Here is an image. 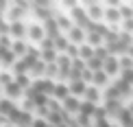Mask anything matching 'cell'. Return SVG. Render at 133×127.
Instances as JSON below:
<instances>
[{
  "label": "cell",
  "instance_id": "7402d4cb",
  "mask_svg": "<svg viewBox=\"0 0 133 127\" xmlns=\"http://www.w3.org/2000/svg\"><path fill=\"white\" fill-rule=\"evenodd\" d=\"M85 68L90 70V72H98V70H103V62H101V59H96V57H92V59H87V62H85Z\"/></svg>",
  "mask_w": 133,
  "mask_h": 127
},
{
  "label": "cell",
  "instance_id": "1f68e13d",
  "mask_svg": "<svg viewBox=\"0 0 133 127\" xmlns=\"http://www.w3.org/2000/svg\"><path fill=\"white\" fill-rule=\"evenodd\" d=\"M0 35H9V22L0 20Z\"/></svg>",
  "mask_w": 133,
  "mask_h": 127
},
{
  "label": "cell",
  "instance_id": "52a82bcc",
  "mask_svg": "<svg viewBox=\"0 0 133 127\" xmlns=\"http://www.w3.org/2000/svg\"><path fill=\"white\" fill-rule=\"evenodd\" d=\"M2 92L7 94L4 99H9V101H13V99H20L22 94H24V90H22V88L15 83V81H11L9 86H4V88H2Z\"/></svg>",
  "mask_w": 133,
  "mask_h": 127
},
{
  "label": "cell",
  "instance_id": "4fadbf2b",
  "mask_svg": "<svg viewBox=\"0 0 133 127\" xmlns=\"http://www.w3.org/2000/svg\"><path fill=\"white\" fill-rule=\"evenodd\" d=\"M103 18L109 22V26L118 24V22L122 20V18H120V13H118V9H105V11H103Z\"/></svg>",
  "mask_w": 133,
  "mask_h": 127
},
{
  "label": "cell",
  "instance_id": "83f0119b",
  "mask_svg": "<svg viewBox=\"0 0 133 127\" xmlns=\"http://www.w3.org/2000/svg\"><path fill=\"white\" fill-rule=\"evenodd\" d=\"M11 81H13V75H11L9 70H4V72H0V86H2V88H4V86H9Z\"/></svg>",
  "mask_w": 133,
  "mask_h": 127
},
{
  "label": "cell",
  "instance_id": "277c9868",
  "mask_svg": "<svg viewBox=\"0 0 133 127\" xmlns=\"http://www.w3.org/2000/svg\"><path fill=\"white\" fill-rule=\"evenodd\" d=\"M26 37H29L33 44H39L44 37H46V35H44L42 24H29V26H26Z\"/></svg>",
  "mask_w": 133,
  "mask_h": 127
},
{
  "label": "cell",
  "instance_id": "7c38bea8",
  "mask_svg": "<svg viewBox=\"0 0 133 127\" xmlns=\"http://www.w3.org/2000/svg\"><path fill=\"white\" fill-rule=\"evenodd\" d=\"M44 70H46V64H44L42 59H37V62L31 66L29 77H31V79H35V81H37V79H44Z\"/></svg>",
  "mask_w": 133,
  "mask_h": 127
},
{
  "label": "cell",
  "instance_id": "d6a6232c",
  "mask_svg": "<svg viewBox=\"0 0 133 127\" xmlns=\"http://www.w3.org/2000/svg\"><path fill=\"white\" fill-rule=\"evenodd\" d=\"M31 127H48V123L44 118H33V125Z\"/></svg>",
  "mask_w": 133,
  "mask_h": 127
},
{
  "label": "cell",
  "instance_id": "6da1fadb",
  "mask_svg": "<svg viewBox=\"0 0 133 127\" xmlns=\"http://www.w3.org/2000/svg\"><path fill=\"white\" fill-rule=\"evenodd\" d=\"M85 15H87V20L90 22H101V18H103V4L101 2H85Z\"/></svg>",
  "mask_w": 133,
  "mask_h": 127
},
{
  "label": "cell",
  "instance_id": "e0dca14e",
  "mask_svg": "<svg viewBox=\"0 0 133 127\" xmlns=\"http://www.w3.org/2000/svg\"><path fill=\"white\" fill-rule=\"evenodd\" d=\"M15 62H18V57H15L11 51H7L2 57H0V64H2V68H4V70H11V66H13Z\"/></svg>",
  "mask_w": 133,
  "mask_h": 127
},
{
  "label": "cell",
  "instance_id": "f1b7e54d",
  "mask_svg": "<svg viewBox=\"0 0 133 127\" xmlns=\"http://www.w3.org/2000/svg\"><path fill=\"white\" fill-rule=\"evenodd\" d=\"M92 57H96V59H101V62H105L109 55H107V51H105V46H98V48H94V55H92Z\"/></svg>",
  "mask_w": 133,
  "mask_h": 127
},
{
  "label": "cell",
  "instance_id": "7a4b0ae2",
  "mask_svg": "<svg viewBox=\"0 0 133 127\" xmlns=\"http://www.w3.org/2000/svg\"><path fill=\"white\" fill-rule=\"evenodd\" d=\"M9 37L11 40H24L26 37V24L24 22H9Z\"/></svg>",
  "mask_w": 133,
  "mask_h": 127
},
{
  "label": "cell",
  "instance_id": "9a60e30c",
  "mask_svg": "<svg viewBox=\"0 0 133 127\" xmlns=\"http://www.w3.org/2000/svg\"><path fill=\"white\" fill-rule=\"evenodd\" d=\"M105 112L107 114H114V116H118V112L122 110V105H120V99H114V101H105Z\"/></svg>",
  "mask_w": 133,
  "mask_h": 127
},
{
  "label": "cell",
  "instance_id": "ffe728a7",
  "mask_svg": "<svg viewBox=\"0 0 133 127\" xmlns=\"http://www.w3.org/2000/svg\"><path fill=\"white\" fill-rule=\"evenodd\" d=\"M31 125H33V114L29 112H22L20 118L15 120V127H31Z\"/></svg>",
  "mask_w": 133,
  "mask_h": 127
},
{
  "label": "cell",
  "instance_id": "836d02e7",
  "mask_svg": "<svg viewBox=\"0 0 133 127\" xmlns=\"http://www.w3.org/2000/svg\"><path fill=\"white\" fill-rule=\"evenodd\" d=\"M131 77H133V72H131V70H122V81L131 83Z\"/></svg>",
  "mask_w": 133,
  "mask_h": 127
},
{
  "label": "cell",
  "instance_id": "8992f818",
  "mask_svg": "<svg viewBox=\"0 0 133 127\" xmlns=\"http://www.w3.org/2000/svg\"><path fill=\"white\" fill-rule=\"evenodd\" d=\"M65 37H68V42H70V44H74V46H81V44H85V31L79 29V26H72Z\"/></svg>",
  "mask_w": 133,
  "mask_h": 127
},
{
  "label": "cell",
  "instance_id": "d4e9b609",
  "mask_svg": "<svg viewBox=\"0 0 133 127\" xmlns=\"http://www.w3.org/2000/svg\"><path fill=\"white\" fill-rule=\"evenodd\" d=\"M39 59H42L44 64H55L57 53H55V51H39Z\"/></svg>",
  "mask_w": 133,
  "mask_h": 127
},
{
  "label": "cell",
  "instance_id": "5b68a950",
  "mask_svg": "<svg viewBox=\"0 0 133 127\" xmlns=\"http://www.w3.org/2000/svg\"><path fill=\"white\" fill-rule=\"evenodd\" d=\"M103 72L107 75V77H116V75H118V72H120V68H118V57L109 55V57L103 62Z\"/></svg>",
  "mask_w": 133,
  "mask_h": 127
},
{
  "label": "cell",
  "instance_id": "484cf974",
  "mask_svg": "<svg viewBox=\"0 0 133 127\" xmlns=\"http://www.w3.org/2000/svg\"><path fill=\"white\" fill-rule=\"evenodd\" d=\"M118 13H120V18L122 20H131V15H133V11H131V4H118Z\"/></svg>",
  "mask_w": 133,
  "mask_h": 127
},
{
  "label": "cell",
  "instance_id": "d590c367",
  "mask_svg": "<svg viewBox=\"0 0 133 127\" xmlns=\"http://www.w3.org/2000/svg\"><path fill=\"white\" fill-rule=\"evenodd\" d=\"M0 92H2V86H0Z\"/></svg>",
  "mask_w": 133,
  "mask_h": 127
},
{
  "label": "cell",
  "instance_id": "ba28073f",
  "mask_svg": "<svg viewBox=\"0 0 133 127\" xmlns=\"http://www.w3.org/2000/svg\"><path fill=\"white\" fill-rule=\"evenodd\" d=\"M68 96H70L68 83H55V88H52V94H50V99H55V101H59V103H61L63 99H68Z\"/></svg>",
  "mask_w": 133,
  "mask_h": 127
},
{
  "label": "cell",
  "instance_id": "30bf717a",
  "mask_svg": "<svg viewBox=\"0 0 133 127\" xmlns=\"http://www.w3.org/2000/svg\"><path fill=\"white\" fill-rule=\"evenodd\" d=\"M83 96H85V101L87 103H92V105H96L98 101H101V90H98V88H94V86H87L85 88V92H83Z\"/></svg>",
  "mask_w": 133,
  "mask_h": 127
},
{
  "label": "cell",
  "instance_id": "e575fe53",
  "mask_svg": "<svg viewBox=\"0 0 133 127\" xmlns=\"http://www.w3.org/2000/svg\"><path fill=\"white\" fill-rule=\"evenodd\" d=\"M109 127H120V125H114V123H109Z\"/></svg>",
  "mask_w": 133,
  "mask_h": 127
},
{
  "label": "cell",
  "instance_id": "3957f363",
  "mask_svg": "<svg viewBox=\"0 0 133 127\" xmlns=\"http://www.w3.org/2000/svg\"><path fill=\"white\" fill-rule=\"evenodd\" d=\"M79 105H81V99L76 96H68L61 101V112H65L70 116V114H79Z\"/></svg>",
  "mask_w": 133,
  "mask_h": 127
},
{
  "label": "cell",
  "instance_id": "f546056e",
  "mask_svg": "<svg viewBox=\"0 0 133 127\" xmlns=\"http://www.w3.org/2000/svg\"><path fill=\"white\" fill-rule=\"evenodd\" d=\"M70 59H76V55H79V46H74V44H68V48H65V53Z\"/></svg>",
  "mask_w": 133,
  "mask_h": 127
},
{
  "label": "cell",
  "instance_id": "8fae6325",
  "mask_svg": "<svg viewBox=\"0 0 133 127\" xmlns=\"http://www.w3.org/2000/svg\"><path fill=\"white\" fill-rule=\"evenodd\" d=\"M26 48H29V44H26L24 40H13V42H11V46H9V51L13 53L15 57H24Z\"/></svg>",
  "mask_w": 133,
  "mask_h": 127
},
{
  "label": "cell",
  "instance_id": "2e32d148",
  "mask_svg": "<svg viewBox=\"0 0 133 127\" xmlns=\"http://www.w3.org/2000/svg\"><path fill=\"white\" fill-rule=\"evenodd\" d=\"M55 22H57V29H59V33L61 31H70L72 26H74V22H72L68 15H59V18H55Z\"/></svg>",
  "mask_w": 133,
  "mask_h": 127
},
{
  "label": "cell",
  "instance_id": "603a6c76",
  "mask_svg": "<svg viewBox=\"0 0 133 127\" xmlns=\"http://www.w3.org/2000/svg\"><path fill=\"white\" fill-rule=\"evenodd\" d=\"M13 81H15V83H18V86L22 88V90H26V88H31V83H33L29 75H15V77H13Z\"/></svg>",
  "mask_w": 133,
  "mask_h": 127
},
{
  "label": "cell",
  "instance_id": "d6986e66",
  "mask_svg": "<svg viewBox=\"0 0 133 127\" xmlns=\"http://www.w3.org/2000/svg\"><path fill=\"white\" fill-rule=\"evenodd\" d=\"M92 55H94V48L92 46H87V44H81V46H79V55H76L79 59L87 62V59H92Z\"/></svg>",
  "mask_w": 133,
  "mask_h": 127
},
{
  "label": "cell",
  "instance_id": "5bb4252c",
  "mask_svg": "<svg viewBox=\"0 0 133 127\" xmlns=\"http://www.w3.org/2000/svg\"><path fill=\"white\" fill-rule=\"evenodd\" d=\"M92 83L94 88H103V86H107L109 83V77L103 72V70H98V72H92Z\"/></svg>",
  "mask_w": 133,
  "mask_h": 127
},
{
  "label": "cell",
  "instance_id": "4316f807",
  "mask_svg": "<svg viewBox=\"0 0 133 127\" xmlns=\"http://www.w3.org/2000/svg\"><path fill=\"white\" fill-rule=\"evenodd\" d=\"M118 68H122V70H131V57H129V55H122V57H118Z\"/></svg>",
  "mask_w": 133,
  "mask_h": 127
},
{
  "label": "cell",
  "instance_id": "4dcf8cb0",
  "mask_svg": "<svg viewBox=\"0 0 133 127\" xmlns=\"http://www.w3.org/2000/svg\"><path fill=\"white\" fill-rule=\"evenodd\" d=\"M31 110H35V103H33L31 99H24V103H22V112H29L31 114Z\"/></svg>",
  "mask_w": 133,
  "mask_h": 127
},
{
  "label": "cell",
  "instance_id": "cb8c5ba5",
  "mask_svg": "<svg viewBox=\"0 0 133 127\" xmlns=\"http://www.w3.org/2000/svg\"><path fill=\"white\" fill-rule=\"evenodd\" d=\"M118 118H120V123H122V127H131V112L127 107H122L118 112Z\"/></svg>",
  "mask_w": 133,
  "mask_h": 127
},
{
  "label": "cell",
  "instance_id": "44dd1931",
  "mask_svg": "<svg viewBox=\"0 0 133 127\" xmlns=\"http://www.w3.org/2000/svg\"><path fill=\"white\" fill-rule=\"evenodd\" d=\"M94 107H96V105H92V103H87V101H81V105H79V114H81V116H87V118H92V114H94Z\"/></svg>",
  "mask_w": 133,
  "mask_h": 127
},
{
  "label": "cell",
  "instance_id": "8d00e7d4",
  "mask_svg": "<svg viewBox=\"0 0 133 127\" xmlns=\"http://www.w3.org/2000/svg\"><path fill=\"white\" fill-rule=\"evenodd\" d=\"M90 127H92V125H90Z\"/></svg>",
  "mask_w": 133,
  "mask_h": 127
},
{
  "label": "cell",
  "instance_id": "9c48e42d",
  "mask_svg": "<svg viewBox=\"0 0 133 127\" xmlns=\"http://www.w3.org/2000/svg\"><path fill=\"white\" fill-rule=\"evenodd\" d=\"M85 88H87V83H83L81 79H74V81H70L68 83V90H70V96H83V92H85Z\"/></svg>",
  "mask_w": 133,
  "mask_h": 127
},
{
  "label": "cell",
  "instance_id": "ac0fdd59",
  "mask_svg": "<svg viewBox=\"0 0 133 127\" xmlns=\"http://www.w3.org/2000/svg\"><path fill=\"white\" fill-rule=\"evenodd\" d=\"M15 110V105H13V101H9V99H0V116H9L11 112Z\"/></svg>",
  "mask_w": 133,
  "mask_h": 127
}]
</instances>
